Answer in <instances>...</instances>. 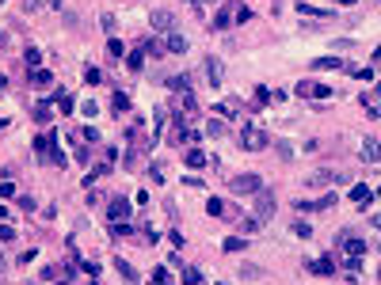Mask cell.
I'll return each instance as SVG.
<instances>
[{"label":"cell","instance_id":"1","mask_svg":"<svg viewBox=\"0 0 381 285\" xmlns=\"http://www.w3.org/2000/svg\"><path fill=\"white\" fill-rule=\"evenodd\" d=\"M271 217H275V194H271V190H260V194H256V202H251V221L267 225Z\"/></svg>","mask_w":381,"mask_h":285},{"label":"cell","instance_id":"2","mask_svg":"<svg viewBox=\"0 0 381 285\" xmlns=\"http://www.w3.org/2000/svg\"><path fill=\"white\" fill-rule=\"evenodd\" d=\"M229 190H233V194H260L263 179L260 175H233V179H229Z\"/></svg>","mask_w":381,"mask_h":285},{"label":"cell","instance_id":"3","mask_svg":"<svg viewBox=\"0 0 381 285\" xmlns=\"http://www.w3.org/2000/svg\"><path fill=\"white\" fill-rule=\"evenodd\" d=\"M107 217H111V225L130 221V202H126V198H111V206H107Z\"/></svg>","mask_w":381,"mask_h":285},{"label":"cell","instance_id":"4","mask_svg":"<svg viewBox=\"0 0 381 285\" xmlns=\"http://www.w3.org/2000/svg\"><path fill=\"white\" fill-rule=\"evenodd\" d=\"M244 148H251V152L267 148V133H263V130H256V126H248V130H244Z\"/></svg>","mask_w":381,"mask_h":285},{"label":"cell","instance_id":"5","mask_svg":"<svg viewBox=\"0 0 381 285\" xmlns=\"http://www.w3.org/2000/svg\"><path fill=\"white\" fill-rule=\"evenodd\" d=\"M229 27H236V12H233V4L217 8V16H214V31H229Z\"/></svg>","mask_w":381,"mask_h":285},{"label":"cell","instance_id":"6","mask_svg":"<svg viewBox=\"0 0 381 285\" xmlns=\"http://www.w3.org/2000/svg\"><path fill=\"white\" fill-rule=\"evenodd\" d=\"M153 27H156V31H164V35H172V27H175V16H172V12H160V8H156L153 12Z\"/></svg>","mask_w":381,"mask_h":285},{"label":"cell","instance_id":"7","mask_svg":"<svg viewBox=\"0 0 381 285\" xmlns=\"http://www.w3.org/2000/svg\"><path fill=\"white\" fill-rule=\"evenodd\" d=\"M164 53H187V38H183V35H175V31H172V35L164 38Z\"/></svg>","mask_w":381,"mask_h":285},{"label":"cell","instance_id":"8","mask_svg":"<svg viewBox=\"0 0 381 285\" xmlns=\"http://www.w3.org/2000/svg\"><path fill=\"white\" fill-rule=\"evenodd\" d=\"M206 76H210V84H221V76H225V65L217 57H206Z\"/></svg>","mask_w":381,"mask_h":285},{"label":"cell","instance_id":"9","mask_svg":"<svg viewBox=\"0 0 381 285\" xmlns=\"http://www.w3.org/2000/svg\"><path fill=\"white\" fill-rule=\"evenodd\" d=\"M343 247H347V255H351V259H362V251H366V243L358 240V236H343Z\"/></svg>","mask_w":381,"mask_h":285},{"label":"cell","instance_id":"10","mask_svg":"<svg viewBox=\"0 0 381 285\" xmlns=\"http://www.w3.org/2000/svg\"><path fill=\"white\" fill-rule=\"evenodd\" d=\"M312 69H316V72H332V69H343V57H316V61H312Z\"/></svg>","mask_w":381,"mask_h":285},{"label":"cell","instance_id":"11","mask_svg":"<svg viewBox=\"0 0 381 285\" xmlns=\"http://www.w3.org/2000/svg\"><path fill=\"white\" fill-rule=\"evenodd\" d=\"M362 160L377 164V160H381V141H362Z\"/></svg>","mask_w":381,"mask_h":285},{"label":"cell","instance_id":"12","mask_svg":"<svg viewBox=\"0 0 381 285\" xmlns=\"http://www.w3.org/2000/svg\"><path fill=\"white\" fill-rule=\"evenodd\" d=\"M183 160H187V167H202V164H206V152H202V148H195V145H190L187 152H183Z\"/></svg>","mask_w":381,"mask_h":285},{"label":"cell","instance_id":"13","mask_svg":"<svg viewBox=\"0 0 381 285\" xmlns=\"http://www.w3.org/2000/svg\"><path fill=\"white\" fill-rule=\"evenodd\" d=\"M309 270H312V274H321V277H328V274H336V262H332V259H316V262H309Z\"/></svg>","mask_w":381,"mask_h":285},{"label":"cell","instance_id":"14","mask_svg":"<svg viewBox=\"0 0 381 285\" xmlns=\"http://www.w3.org/2000/svg\"><path fill=\"white\" fill-rule=\"evenodd\" d=\"M351 202L366 206V202H370V186H366V182H355V186H351Z\"/></svg>","mask_w":381,"mask_h":285},{"label":"cell","instance_id":"15","mask_svg":"<svg viewBox=\"0 0 381 285\" xmlns=\"http://www.w3.org/2000/svg\"><path fill=\"white\" fill-rule=\"evenodd\" d=\"M31 84H35V87H50L53 76H50L46 69H31Z\"/></svg>","mask_w":381,"mask_h":285},{"label":"cell","instance_id":"16","mask_svg":"<svg viewBox=\"0 0 381 285\" xmlns=\"http://www.w3.org/2000/svg\"><path fill=\"white\" fill-rule=\"evenodd\" d=\"M206 213H210V217H225L229 209H225V202H221V198H210V202H206Z\"/></svg>","mask_w":381,"mask_h":285},{"label":"cell","instance_id":"17","mask_svg":"<svg viewBox=\"0 0 381 285\" xmlns=\"http://www.w3.org/2000/svg\"><path fill=\"white\" fill-rule=\"evenodd\" d=\"M305 182H309V186H328V182H332V171H312Z\"/></svg>","mask_w":381,"mask_h":285},{"label":"cell","instance_id":"18","mask_svg":"<svg viewBox=\"0 0 381 285\" xmlns=\"http://www.w3.org/2000/svg\"><path fill=\"white\" fill-rule=\"evenodd\" d=\"M168 87H172L175 95H179V91H190V76H172V80H168Z\"/></svg>","mask_w":381,"mask_h":285},{"label":"cell","instance_id":"19","mask_svg":"<svg viewBox=\"0 0 381 285\" xmlns=\"http://www.w3.org/2000/svg\"><path fill=\"white\" fill-rule=\"evenodd\" d=\"M248 247V236H229L225 240V251H244Z\"/></svg>","mask_w":381,"mask_h":285},{"label":"cell","instance_id":"20","mask_svg":"<svg viewBox=\"0 0 381 285\" xmlns=\"http://www.w3.org/2000/svg\"><path fill=\"white\" fill-rule=\"evenodd\" d=\"M50 118H53V107H50V103H38V111H35V122H42V126H46Z\"/></svg>","mask_w":381,"mask_h":285},{"label":"cell","instance_id":"21","mask_svg":"<svg viewBox=\"0 0 381 285\" xmlns=\"http://www.w3.org/2000/svg\"><path fill=\"white\" fill-rule=\"evenodd\" d=\"M23 57H27V65H31V69H42V53H38L35 46H31V50H27Z\"/></svg>","mask_w":381,"mask_h":285},{"label":"cell","instance_id":"22","mask_svg":"<svg viewBox=\"0 0 381 285\" xmlns=\"http://www.w3.org/2000/svg\"><path fill=\"white\" fill-rule=\"evenodd\" d=\"M206 133H210V137H225V122H221V118H214V122L206 126Z\"/></svg>","mask_w":381,"mask_h":285},{"label":"cell","instance_id":"23","mask_svg":"<svg viewBox=\"0 0 381 285\" xmlns=\"http://www.w3.org/2000/svg\"><path fill=\"white\" fill-rule=\"evenodd\" d=\"M199 281H202V274H199L195 266H187V270H183V285H199Z\"/></svg>","mask_w":381,"mask_h":285},{"label":"cell","instance_id":"24","mask_svg":"<svg viewBox=\"0 0 381 285\" xmlns=\"http://www.w3.org/2000/svg\"><path fill=\"white\" fill-rule=\"evenodd\" d=\"M233 12H236V23H248V19H251V8H248V4H233Z\"/></svg>","mask_w":381,"mask_h":285},{"label":"cell","instance_id":"25","mask_svg":"<svg viewBox=\"0 0 381 285\" xmlns=\"http://www.w3.org/2000/svg\"><path fill=\"white\" fill-rule=\"evenodd\" d=\"M301 16H312V19H328L332 12H324V8H309V4H301Z\"/></svg>","mask_w":381,"mask_h":285},{"label":"cell","instance_id":"26","mask_svg":"<svg viewBox=\"0 0 381 285\" xmlns=\"http://www.w3.org/2000/svg\"><path fill=\"white\" fill-rule=\"evenodd\" d=\"M0 243H16V228L12 225H0Z\"/></svg>","mask_w":381,"mask_h":285},{"label":"cell","instance_id":"27","mask_svg":"<svg viewBox=\"0 0 381 285\" xmlns=\"http://www.w3.org/2000/svg\"><path fill=\"white\" fill-rule=\"evenodd\" d=\"M57 107L65 114H73V95H65V91H57Z\"/></svg>","mask_w":381,"mask_h":285},{"label":"cell","instance_id":"28","mask_svg":"<svg viewBox=\"0 0 381 285\" xmlns=\"http://www.w3.org/2000/svg\"><path fill=\"white\" fill-rule=\"evenodd\" d=\"M233 111H236V107H233V103H217V107H214V114H221V118H236V114H233Z\"/></svg>","mask_w":381,"mask_h":285},{"label":"cell","instance_id":"29","mask_svg":"<svg viewBox=\"0 0 381 285\" xmlns=\"http://www.w3.org/2000/svg\"><path fill=\"white\" fill-rule=\"evenodd\" d=\"M107 53H111V57H122V53H126V46H122L118 38H111V42H107Z\"/></svg>","mask_w":381,"mask_h":285},{"label":"cell","instance_id":"30","mask_svg":"<svg viewBox=\"0 0 381 285\" xmlns=\"http://www.w3.org/2000/svg\"><path fill=\"white\" fill-rule=\"evenodd\" d=\"M294 236H301V240H309V236H312V228L305 225V221H294Z\"/></svg>","mask_w":381,"mask_h":285},{"label":"cell","instance_id":"31","mask_svg":"<svg viewBox=\"0 0 381 285\" xmlns=\"http://www.w3.org/2000/svg\"><path fill=\"white\" fill-rule=\"evenodd\" d=\"M111 103H114V111H126V107H130V95H126V91H118V95L111 99Z\"/></svg>","mask_w":381,"mask_h":285},{"label":"cell","instance_id":"32","mask_svg":"<svg viewBox=\"0 0 381 285\" xmlns=\"http://www.w3.org/2000/svg\"><path fill=\"white\" fill-rule=\"evenodd\" d=\"M84 80L95 87V84H103V72H99V69H88V72H84Z\"/></svg>","mask_w":381,"mask_h":285},{"label":"cell","instance_id":"33","mask_svg":"<svg viewBox=\"0 0 381 285\" xmlns=\"http://www.w3.org/2000/svg\"><path fill=\"white\" fill-rule=\"evenodd\" d=\"M332 206H336V194H324L321 202H312V209H332Z\"/></svg>","mask_w":381,"mask_h":285},{"label":"cell","instance_id":"34","mask_svg":"<svg viewBox=\"0 0 381 285\" xmlns=\"http://www.w3.org/2000/svg\"><path fill=\"white\" fill-rule=\"evenodd\" d=\"M240 277L244 281H256V277H260V266H240Z\"/></svg>","mask_w":381,"mask_h":285},{"label":"cell","instance_id":"35","mask_svg":"<svg viewBox=\"0 0 381 285\" xmlns=\"http://www.w3.org/2000/svg\"><path fill=\"white\" fill-rule=\"evenodd\" d=\"M0 198H4V202H8V198H16V186H12V182H8V179L0 182Z\"/></svg>","mask_w":381,"mask_h":285},{"label":"cell","instance_id":"36","mask_svg":"<svg viewBox=\"0 0 381 285\" xmlns=\"http://www.w3.org/2000/svg\"><path fill=\"white\" fill-rule=\"evenodd\" d=\"M57 277H61V266H46L42 270V281H57Z\"/></svg>","mask_w":381,"mask_h":285},{"label":"cell","instance_id":"37","mask_svg":"<svg viewBox=\"0 0 381 285\" xmlns=\"http://www.w3.org/2000/svg\"><path fill=\"white\" fill-rule=\"evenodd\" d=\"M312 95H316V99H328L332 87H328V84H312Z\"/></svg>","mask_w":381,"mask_h":285},{"label":"cell","instance_id":"38","mask_svg":"<svg viewBox=\"0 0 381 285\" xmlns=\"http://www.w3.org/2000/svg\"><path fill=\"white\" fill-rule=\"evenodd\" d=\"M149 175H153V182H164L168 171H164V164H153V171H149Z\"/></svg>","mask_w":381,"mask_h":285},{"label":"cell","instance_id":"39","mask_svg":"<svg viewBox=\"0 0 381 285\" xmlns=\"http://www.w3.org/2000/svg\"><path fill=\"white\" fill-rule=\"evenodd\" d=\"M19 4H23L27 12H38V8H42V4H46V0H19Z\"/></svg>","mask_w":381,"mask_h":285},{"label":"cell","instance_id":"40","mask_svg":"<svg viewBox=\"0 0 381 285\" xmlns=\"http://www.w3.org/2000/svg\"><path fill=\"white\" fill-rule=\"evenodd\" d=\"M114 266H118L122 274H126V277H130V281H134V266H130V262H122V259H118V262H114Z\"/></svg>","mask_w":381,"mask_h":285},{"label":"cell","instance_id":"41","mask_svg":"<svg viewBox=\"0 0 381 285\" xmlns=\"http://www.w3.org/2000/svg\"><path fill=\"white\" fill-rule=\"evenodd\" d=\"M153 281H156V285H168V270L160 266V270H156V274H153Z\"/></svg>","mask_w":381,"mask_h":285},{"label":"cell","instance_id":"42","mask_svg":"<svg viewBox=\"0 0 381 285\" xmlns=\"http://www.w3.org/2000/svg\"><path fill=\"white\" fill-rule=\"evenodd\" d=\"M377 99H381V84L373 87V95H366V103H377Z\"/></svg>","mask_w":381,"mask_h":285},{"label":"cell","instance_id":"43","mask_svg":"<svg viewBox=\"0 0 381 285\" xmlns=\"http://www.w3.org/2000/svg\"><path fill=\"white\" fill-rule=\"evenodd\" d=\"M366 107H370V114H373V118H381V103H366Z\"/></svg>","mask_w":381,"mask_h":285},{"label":"cell","instance_id":"44","mask_svg":"<svg viewBox=\"0 0 381 285\" xmlns=\"http://www.w3.org/2000/svg\"><path fill=\"white\" fill-rule=\"evenodd\" d=\"M4 87H8V76H0V91H4Z\"/></svg>","mask_w":381,"mask_h":285},{"label":"cell","instance_id":"45","mask_svg":"<svg viewBox=\"0 0 381 285\" xmlns=\"http://www.w3.org/2000/svg\"><path fill=\"white\" fill-rule=\"evenodd\" d=\"M4 217H8V209H4V206H0V221H4Z\"/></svg>","mask_w":381,"mask_h":285},{"label":"cell","instance_id":"46","mask_svg":"<svg viewBox=\"0 0 381 285\" xmlns=\"http://www.w3.org/2000/svg\"><path fill=\"white\" fill-rule=\"evenodd\" d=\"M373 57H381V46H377V50H373Z\"/></svg>","mask_w":381,"mask_h":285},{"label":"cell","instance_id":"47","mask_svg":"<svg viewBox=\"0 0 381 285\" xmlns=\"http://www.w3.org/2000/svg\"><path fill=\"white\" fill-rule=\"evenodd\" d=\"M0 270H4V255H0Z\"/></svg>","mask_w":381,"mask_h":285},{"label":"cell","instance_id":"48","mask_svg":"<svg viewBox=\"0 0 381 285\" xmlns=\"http://www.w3.org/2000/svg\"><path fill=\"white\" fill-rule=\"evenodd\" d=\"M195 4H210V0H195Z\"/></svg>","mask_w":381,"mask_h":285},{"label":"cell","instance_id":"49","mask_svg":"<svg viewBox=\"0 0 381 285\" xmlns=\"http://www.w3.org/2000/svg\"><path fill=\"white\" fill-rule=\"evenodd\" d=\"M343 4H355V0H343Z\"/></svg>","mask_w":381,"mask_h":285}]
</instances>
